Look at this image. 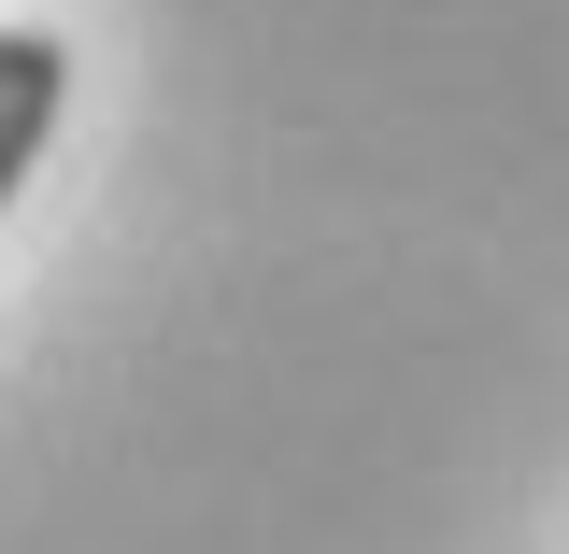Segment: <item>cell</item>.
<instances>
[{"instance_id": "cell-1", "label": "cell", "mask_w": 569, "mask_h": 554, "mask_svg": "<svg viewBox=\"0 0 569 554\" xmlns=\"http://www.w3.org/2000/svg\"><path fill=\"white\" fill-rule=\"evenodd\" d=\"M58 100H71V43L58 29H0V200H14L29 157L58 142Z\"/></svg>"}]
</instances>
